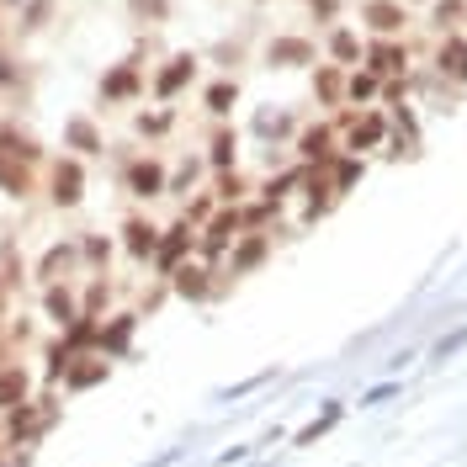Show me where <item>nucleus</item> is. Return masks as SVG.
<instances>
[{"label": "nucleus", "mask_w": 467, "mask_h": 467, "mask_svg": "<svg viewBox=\"0 0 467 467\" xmlns=\"http://www.w3.org/2000/svg\"><path fill=\"white\" fill-rule=\"evenodd\" d=\"M191 75H197V58H191V54H175L171 64L160 69V80H154V96H160V101H175V96L191 85Z\"/></svg>", "instance_id": "3"}, {"label": "nucleus", "mask_w": 467, "mask_h": 467, "mask_svg": "<svg viewBox=\"0 0 467 467\" xmlns=\"http://www.w3.org/2000/svg\"><path fill=\"white\" fill-rule=\"evenodd\" d=\"M239 191H244V181H239L234 171L218 175V197H224V202H239Z\"/></svg>", "instance_id": "30"}, {"label": "nucleus", "mask_w": 467, "mask_h": 467, "mask_svg": "<svg viewBox=\"0 0 467 467\" xmlns=\"http://www.w3.org/2000/svg\"><path fill=\"white\" fill-rule=\"evenodd\" d=\"M171 277H175V292H181L186 303H202V297L213 292V282H207L213 271H207V266H175Z\"/></svg>", "instance_id": "9"}, {"label": "nucleus", "mask_w": 467, "mask_h": 467, "mask_svg": "<svg viewBox=\"0 0 467 467\" xmlns=\"http://www.w3.org/2000/svg\"><path fill=\"white\" fill-rule=\"evenodd\" d=\"M43 16H48V0H32V11H27V27H43Z\"/></svg>", "instance_id": "36"}, {"label": "nucleus", "mask_w": 467, "mask_h": 467, "mask_svg": "<svg viewBox=\"0 0 467 467\" xmlns=\"http://www.w3.org/2000/svg\"><path fill=\"white\" fill-rule=\"evenodd\" d=\"M0 154H16V160H38L43 149H38V138H27V133H16V128H0Z\"/></svg>", "instance_id": "18"}, {"label": "nucleus", "mask_w": 467, "mask_h": 467, "mask_svg": "<svg viewBox=\"0 0 467 467\" xmlns=\"http://www.w3.org/2000/svg\"><path fill=\"white\" fill-rule=\"evenodd\" d=\"M64 383L69 388H96V383H107V361H96V356H75V366H64Z\"/></svg>", "instance_id": "13"}, {"label": "nucleus", "mask_w": 467, "mask_h": 467, "mask_svg": "<svg viewBox=\"0 0 467 467\" xmlns=\"http://www.w3.org/2000/svg\"><path fill=\"white\" fill-rule=\"evenodd\" d=\"M133 11H144V16H154V22H165V16H171V0H133Z\"/></svg>", "instance_id": "31"}, {"label": "nucleus", "mask_w": 467, "mask_h": 467, "mask_svg": "<svg viewBox=\"0 0 467 467\" xmlns=\"http://www.w3.org/2000/svg\"><path fill=\"white\" fill-rule=\"evenodd\" d=\"M165 186H171V181H165V165H160V160H133V165H128V191H133V197H160Z\"/></svg>", "instance_id": "4"}, {"label": "nucleus", "mask_w": 467, "mask_h": 467, "mask_svg": "<svg viewBox=\"0 0 467 467\" xmlns=\"http://www.w3.org/2000/svg\"><path fill=\"white\" fill-rule=\"evenodd\" d=\"M361 22H366L372 32H383V38H393V32L404 27L409 16H404V5H393V0H366V5H361Z\"/></svg>", "instance_id": "5"}, {"label": "nucleus", "mask_w": 467, "mask_h": 467, "mask_svg": "<svg viewBox=\"0 0 467 467\" xmlns=\"http://www.w3.org/2000/svg\"><path fill=\"white\" fill-rule=\"evenodd\" d=\"M165 128H171V112H154V117L144 112L138 117V133H165Z\"/></svg>", "instance_id": "32"}, {"label": "nucleus", "mask_w": 467, "mask_h": 467, "mask_svg": "<svg viewBox=\"0 0 467 467\" xmlns=\"http://www.w3.org/2000/svg\"><path fill=\"white\" fill-rule=\"evenodd\" d=\"M234 101H239V85H234V80H218V85H207V112H213V117H229Z\"/></svg>", "instance_id": "21"}, {"label": "nucleus", "mask_w": 467, "mask_h": 467, "mask_svg": "<svg viewBox=\"0 0 467 467\" xmlns=\"http://www.w3.org/2000/svg\"><path fill=\"white\" fill-rule=\"evenodd\" d=\"M297 154H303V160H319V165H324V160L335 154V133H330V128H308V133L297 138Z\"/></svg>", "instance_id": "15"}, {"label": "nucleus", "mask_w": 467, "mask_h": 467, "mask_svg": "<svg viewBox=\"0 0 467 467\" xmlns=\"http://www.w3.org/2000/svg\"><path fill=\"white\" fill-rule=\"evenodd\" d=\"M463 16V0H436V22L446 27V22H457Z\"/></svg>", "instance_id": "33"}, {"label": "nucleus", "mask_w": 467, "mask_h": 467, "mask_svg": "<svg viewBox=\"0 0 467 467\" xmlns=\"http://www.w3.org/2000/svg\"><path fill=\"white\" fill-rule=\"evenodd\" d=\"M346 96H350V101H366V96H377V75H350Z\"/></svg>", "instance_id": "29"}, {"label": "nucleus", "mask_w": 467, "mask_h": 467, "mask_svg": "<svg viewBox=\"0 0 467 467\" xmlns=\"http://www.w3.org/2000/svg\"><path fill=\"white\" fill-rule=\"evenodd\" d=\"M313 58H319V48L308 38H271L266 43V64L271 69H297V64H313Z\"/></svg>", "instance_id": "1"}, {"label": "nucleus", "mask_w": 467, "mask_h": 467, "mask_svg": "<svg viewBox=\"0 0 467 467\" xmlns=\"http://www.w3.org/2000/svg\"><path fill=\"white\" fill-rule=\"evenodd\" d=\"M5 80H11V69H5V64H0V85H5Z\"/></svg>", "instance_id": "37"}, {"label": "nucleus", "mask_w": 467, "mask_h": 467, "mask_svg": "<svg viewBox=\"0 0 467 467\" xmlns=\"http://www.w3.org/2000/svg\"><path fill=\"white\" fill-rule=\"evenodd\" d=\"M107 255H112V244H107V239H85V260H91V266H101Z\"/></svg>", "instance_id": "34"}, {"label": "nucleus", "mask_w": 467, "mask_h": 467, "mask_svg": "<svg viewBox=\"0 0 467 467\" xmlns=\"http://www.w3.org/2000/svg\"><path fill=\"white\" fill-rule=\"evenodd\" d=\"M0 191L5 197H27L32 191V171H27V160H16V154H0Z\"/></svg>", "instance_id": "8"}, {"label": "nucleus", "mask_w": 467, "mask_h": 467, "mask_svg": "<svg viewBox=\"0 0 467 467\" xmlns=\"http://www.w3.org/2000/svg\"><path fill=\"white\" fill-rule=\"evenodd\" d=\"M393 69H404V48L377 43V48H372V75H393Z\"/></svg>", "instance_id": "23"}, {"label": "nucleus", "mask_w": 467, "mask_h": 467, "mask_svg": "<svg viewBox=\"0 0 467 467\" xmlns=\"http://www.w3.org/2000/svg\"><path fill=\"white\" fill-rule=\"evenodd\" d=\"M101 91H107V101H128V96H138V69H133V58L117 64L112 75L101 80Z\"/></svg>", "instance_id": "14"}, {"label": "nucleus", "mask_w": 467, "mask_h": 467, "mask_svg": "<svg viewBox=\"0 0 467 467\" xmlns=\"http://www.w3.org/2000/svg\"><path fill=\"white\" fill-rule=\"evenodd\" d=\"M48 319H54L58 330H69L75 319H80V308H75V297L58 287V282H48Z\"/></svg>", "instance_id": "17"}, {"label": "nucleus", "mask_w": 467, "mask_h": 467, "mask_svg": "<svg viewBox=\"0 0 467 467\" xmlns=\"http://www.w3.org/2000/svg\"><path fill=\"white\" fill-rule=\"evenodd\" d=\"M133 313H122V319H112V330H96V346L101 350H128V340H133Z\"/></svg>", "instance_id": "19"}, {"label": "nucleus", "mask_w": 467, "mask_h": 467, "mask_svg": "<svg viewBox=\"0 0 467 467\" xmlns=\"http://www.w3.org/2000/svg\"><path fill=\"white\" fill-rule=\"evenodd\" d=\"M122 244H128V255L149 260V255H154V244H160V229H149L144 218H128V224H122Z\"/></svg>", "instance_id": "10"}, {"label": "nucleus", "mask_w": 467, "mask_h": 467, "mask_svg": "<svg viewBox=\"0 0 467 467\" xmlns=\"http://www.w3.org/2000/svg\"><path fill=\"white\" fill-rule=\"evenodd\" d=\"M330 54L340 58V64H356V58H361V43H356V32H346V27H340V32L330 38Z\"/></svg>", "instance_id": "24"}, {"label": "nucleus", "mask_w": 467, "mask_h": 467, "mask_svg": "<svg viewBox=\"0 0 467 467\" xmlns=\"http://www.w3.org/2000/svg\"><path fill=\"white\" fill-rule=\"evenodd\" d=\"M64 138H69L80 154H101V149H107L101 133H96V122H85V117H69V122H64Z\"/></svg>", "instance_id": "12"}, {"label": "nucleus", "mask_w": 467, "mask_h": 467, "mask_svg": "<svg viewBox=\"0 0 467 467\" xmlns=\"http://www.w3.org/2000/svg\"><path fill=\"white\" fill-rule=\"evenodd\" d=\"M0 313H5V287H0Z\"/></svg>", "instance_id": "38"}, {"label": "nucleus", "mask_w": 467, "mask_h": 467, "mask_svg": "<svg viewBox=\"0 0 467 467\" xmlns=\"http://www.w3.org/2000/svg\"><path fill=\"white\" fill-rule=\"evenodd\" d=\"M107 303V282H91V292H85V313L96 319V308Z\"/></svg>", "instance_id": "35"}, {"label": "nucleus", "mask_w": 467, "mask_h": 467, "mask_svg": "<svg viewBox=\"0 0 467 467\" xmlns=\"http://www.w3.org/2000/svg\"><path fill=\"white\" fill-rule=\"evenodd\" d=\"M85 197V165L80 160H58L54 165V202L58 207H80Z\"/></svg>", "instance_id": "2"}, {"label": "nucleus", "mask_w": 467, "mask_h": 467, "mask_svg": "<svg viewBox=\"0 0 467 467\" xmlns=\"http://www.w3.org/2000/svg\"><path fill=\"white\" fill-rule=\"evenodd\" d=\"M234 234H239V213H234V207H224V213H218V218L207 224V234H202V250H207V255L229 250V239H234Z\"/></svg>", "instance_id": "11"}, {"label": "nucleus", "mask_w": 467, "mask_h": 467, "mask_svg": "<svg viewBox=\"0 0 467 467\" xmlns=\"http://www.w3.org/2000/svg\"><path fill=\"white\" fill-rule=\"evenodd\" d=\"M388 138V122H383V112H366V117H350V149L361 154V149H377Z\"/></svg>", "instance_id": "7"}, {"label": "nucleus", "mask_w": 467, "mask_h": 467, "mask_svg": "<svg viewBox=\"0 0 467 467\" xmlns=\"http://www.w3.org/2000/svg\"><path fill=\"white\" fill-rule=\"evenodd\" d=\"M32 430H38V414H32V409H11V436H16V441H22V436H32Z\"/></svg>", "instance_id": "28"}, {"label": "nucleus", "mask_w": 467, "mask_h": 467, "mask_svg": "<svg viewBox=\"0 0 467 467\" xmlns=\"http://www.w3.org/2000/svg\"><path fill=\"white\" fill-rule=\"evenodd\" d=\"M313 85H319V96H324V101H340V96H346L340 69H319V80H313Z\"/></svg>", "instance_id": "25"}, {"label": "nucleus", "mask_w": 467, "mask_h": 467, "mask_svg": "<svg viewBox=\"0 0 467 467\" xmlns=\"http://www.w3.org/2000/svg\"><path fill=\"white\" fill-rule=\"evenodd\" d=\"M186 250H191V218H181V224H175V229L160 239V244H154V260H160V271H175Z\"/></svg>", "instance_id": "6"}, {"label": "nucleus", "mask_w": 467, "mask_h": 467, "mask_svg": "<svg viewBox=\"0 0 467 467\" xmlns=\"http://www.w3.org/2000/svg\"><path fill=\"white\" fill-rule=\"evenodd\" d=\"M22 399H27V372H22V366L0 372V409H16Z\"/></svg>", "instance_id": "20"}, {"label": "nucleus", "mask_w": 467, "mask_h": 467, "mask_svg": "<svg viewBox=\"0 0 467 467\" xmlns=\"http://www.w3.org/2000/svg\"><path fill=\"white\" fill-rule=\"evenodd\" d=\"M69 260H75V250H69V244H54V250L43 255L38 277H43V282H58V271H69Z\"/></svg>", "instance_id": "22"}, {"label": "nucleus", "mask_w": 467, "mask_h": 467, "mask_svg": "<svg viewBox=\"0 0 467 467\" xmlns=\"http://www.w3.org/2000/svg\"><path fill=\"white\" fill-rule=\"evenodd\" d=\"M266 250H271V239L266 234H250L239 250H234V277H244V271H255L260 260H266Z\"/></svg>", "instance_id": "16"}, {"label": "nucleus", "mask_w": 467, "mask_h": 467, "mask_svg": "<svg viewBox=\"0 0 467 467\" xmlns=\"http://www.w3.org/2000/svg\"><path fill=\"white\" fill-rule=\"evenodd\" d=\"M361 171H366L361 160H340V165H335V191H350V186L361 181Z\"/></svg>", "instance_id": "27"}, {"label": "nucleus", "mask_w": 467, "mask_h": 467, "mask_svg": "<svg viewBox=\"0 0 467 467\" xmlns=\"http://www.w3.org/2000/svg\"><path fill=\"white\" fill-rule=\"evenodd\" d=\"M234 149H239V138L224 128V133L213 138V165H218V171H229V165H234Z\"/></svg>", "instance_id": "26"}]
</instances>
